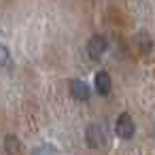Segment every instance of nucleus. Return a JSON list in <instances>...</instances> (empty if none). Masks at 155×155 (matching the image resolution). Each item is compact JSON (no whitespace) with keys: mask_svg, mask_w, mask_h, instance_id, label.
Returning <instances> with one entry per match:
<instances>
[{"mask_svg":"<svg viewBox=\"0 0 155 155\" xmlns=\"http://www.w3.org/2000/svg\"><path fill=\"white\" fill-rule=\"evenodd\" d=\"M85 140H87V144H89L91 149H102V147L108 142V138H106V127L100 125V123L87 125V130H85Z\"/></svg>","mask_w":155,"mask_h":155,"instance_id":"1","label":"nucleus"},{"mask_svg":"<svg viewBox=\"0 0 155 155\" xmlns=\"http://www.w3.org/2000/svg\"><path fill=\"white\" fill-rule=\"evenodd\" d=\"M70 94H72V98L79 100V102L89 100V87H87V83L81 81V79H72V81H70Z\"/></svg>","mask_w":155,"mask_h":155,"instance_id":"4","label":"nucleus"},{"mask_svg":"<svg viewBox=\"0 0 155 155\" xmlns=\"http://www.w3.org/2000/svg\"><path fill=\"white\" fill-rule=\"evenodd\" d=\"M11 64V55H9V49L0 43V66H9Z\"/></svg>","mask_w":155,"mask_h":155,"instance_id":"8","label":"nucleus"},{"mask_svg":"<svg viewBox=\"0 0 155 155\" xmlns=\"http://www.w3.org/2000/svg\"><path fill=\"white\" fill-rule=\"evenodd\" d=\"M5 142H7V151H9V153H17V149H19V140H17L13 134H11V136H7V140H5Z\"/></svg>","mask_w":155,"mask_h":155,"instance_id":"7","label":"nucleus"},{"mask_svg":"<svg viewBox=\"0 0 155 155\" xmlns=\"http://www.w3.org/2000/svg\"><path fill=\"white\" fill-rule=\"evenodd\" d=\"M136 43L142 47V51H144V53L153 47V43H151V38H149V34H147V32H140V34L136 36Z\"/></svg>","mask_w":155,"mask_h":155,"instance_id":"6","label":"nucleus"},{"mask_svg":"<svg viewBox=\"0 0 155 155\" xmlns=\"http://www.w3.org/2000/svg\"><path fill=\"white\" fill-rule=\"evenodd\" d=\"M106 49H108V43H106V38H104L102 34L91 36L89 43H87V53H89V58L96 60V62L102 60V55L106 53Z\"/></svg>","mask_w":155,"mask_h":155,"instance_id":"2","label":"nucleus"},{"mask_svg":"<svg viewBox=\"0 0 155 155\" xmlns=\"http://www.w3.org/2000/svg\"><path fill=\"white\" fill-rule=\"evenodd\" d=\"M94 83H96V91H98L100 96H108V94H110V74H108L106 70L96 72Z\"/></svg>","mask_w":155,"mask_h":155,"instance_id":"5","label":"nucleus"},{"mask_svg":"<svg viewBox=\"0 0 155 155\" xmlns=\"http://www.w3.org/2000/svg\"><path fill=\"white\" fill-rule=\"evenodd\" d=\"M115 132H117L119 138H125V140H130V138L134 136L136 125H134V121H132V117H130L127 113H121V115H119V119H117V123H115Z\"/></svg>","mask_w":155,"mask_h":155,"instance_id":"3","label":"nucleus"}]
</instances>
